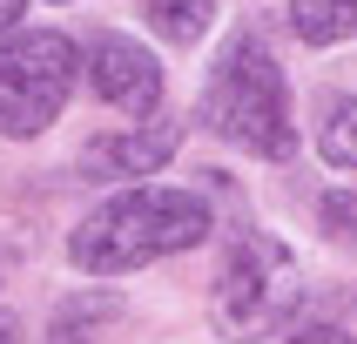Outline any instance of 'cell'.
<instances>
[{
  "label": "cell",
  "instance_id": "cell-10",
  "mask_svg": "<svg viewBox=\"0 0 357 344\" xmlns=\"http://www.w3.org/2000/svg\"><path fill=\"white\" fill-rule=\"evenodd\" d=\"M317 149H324V162H331V169H357V95L331 108V121H324Z\"/></svg>",
  "mask_w": 357,
  "mask_h": 344
},
{
  "label": "cell",
  "instance_id": "cell-2",
  "mask_svg": "<svg viewBox=\"0 0 357 344\" xmlns=\"http://www.w3.org/2000/svg\"><path fill=\"white\" fill-rule=\"evenodd\" d=\"M202 121L216 128L222 142H236L243 156H270L283 162L297 149V121H290V88H283V68L270 54V40L250 27L216 54V75H209V95H202Z\"/></svg>",
  "mask_w": 357,
  "mask_h": 344
},
{
  "label": "cell",
  "instance_id": "cell-11",
  "mask_svg": "<svg viewBox=\"0 0 357 344\" xmlns=\"http://www.w3.org/2000/svg\"><path fill=\"white\" fill-rule=\"evenodd\" d=\"M324 230L357 250V189H331V196H324Z\"/></svg>",
  "mask_w": 357,
  "mask_h": 344
},
{
  "label": "cell",
  "instance_id": "cell-13",
  "mask_svg": "<svg viewBox=\"0 0 357 344\" xmlns=\"http://www.w3.org/2000/svg\"><path fill=\"white\" fill-rule=\"evenodd\" d=\"M20 14H27V0H0V34H7V27H20Z\"/></svg>",
  "mask_w": 357,
  "mask_h": 344
},
{
  "label": "cell",
  "instance_id": "cell-1",
  "mask_svg": "<svg viewBox=\"0 0 357 344\" xmlns=\"http://www.w3.org/2000/svg\"><path fill=\"white\" fill-rule=\"evenodd\" d=\"M202 237H209V202L202 196H189V189H128V196H108L95 216H81V230L68 237V257L88 277H121V270H142L155 257L196 250Z\"/></svg>",
  "mask_w": 357,
  "mask_h": 344
},
{
  "label": "cell",
  "instance_id": "cell-8",
  "mask_svg": "<svg viewBox=\"0 0 357 344\" xmlns=\"http://www.w3.org/2000/svg\"><path fill=\"white\" fill-rule=\"evenodd\" d=\"M121 317V297H108V290H81V297H68L54 311V344H101L95 324Z\"/></svg>",
  "mask_w": 357,
  "mask_h": 344
},
{
  "label": "cell",
  "instance_id": "cell-5",
  "mask_svg": "<svg viewBox=\"0 0 357 344\" xmlns=\"http://www.w3.org/2000/svg\"><path fill=\"white\" fill-rule=\"evenodd\" d=\"M88 81L115 115H155L162 108V68L149 47H135L128 34H95L88 40Z\"/></svg>",
  "mask_w": 357,
  "mask_h": 344
},
{
  "label": "cell",
  "instance_id": "cell-4",
  "mask_svg": "<svg viewBox=\"0 0 357 344\" xmlns=\"http://www.w3.org/2000/svg\"><path fill=\"white\" fill-rule=\"evenodd\" d=\"M75 68H81L75 40L54 27L0 40V135H40L68 108Z\"/></svg>",
  "mask_w": 357,
  "mask_h": 344
},
{
  "label": "cell",
  "instance_id": "cell-3",
  "mask_svg": "<svg viewBox=\"0 0 357 344\" xmlns=\"http://www.w3.org/2000/svg\"><path fill=\"white\" fill-rule=\"evenodd\" d=\"M297 257L283 250L270 230H236L229 237V257L216 270V331L229 344H257L270 338L283 317H290V297H297V283H290Z\"/></svg>",
  "mask_w": 357,
  "mask_h": 344
},
{
  "label": "cell",
  "instance_id": "cell-9",
  "mask_svg": "<svg viewBox=\"0 0 357 344\" xmlns=\"http://www.w3.org/2000/svg\"><path fill=\"white\" fill-rule=\"evenodd\" d=\"M142 14H149V27H155L162 40L189 47V40L209 34V20H216V0H142Z\"/></svg>",
  "mask_w": 357,
  "mask_h": 344
},
{
  "label": "cell",
  "instance_id": "cell-14",
  "mask_svg": "<svg viewBox=\"0 0 357 344\" xmlns=\"http://www.w3.org/2000/svg\"><path fill=\"white\" fill-rule=\"evenodd\" d=\"M0 344H14V324H7V317H0Z\"/></svg>",
  "mask_w": 357,
  "mask_h": 344
},
{
  "label": "cell",
  "instance_id": "cell-12",
  "mask_svg": "<svg viewBox=\"0 0 357 344\" xmlns=\"http://www.w3.org/2000/svg\"><path fill=\"white\" fill-rule=\"evenodd\" d=\"M290 344H357V338H351V331H337V324H303Z\"/></svg>",
  "mask_w": 357,
  "mask_h": 344
},
{
  "label": "cell",
  "instance_id": "cell-7",
  "mask_svg": "<svg viewBox=\"0 0 357 344\" xmlns=\"http://www.w3.org/2000/svg\"><path fill=\"white\" fill-rule=\"evenodd\" d=\"M290 27L310 47H331V40L357 34V0H290Z\"/></svg>",
  "mask_w": 357,
  "mask_h": 344
},
{
  "label": "cell",
  "instance_id": "cell-6",
  "mask_svg": "<svg viewBox=\"0 0 357 344\" xmlns=\"http://www.w3.org/2000/svg\"><path fill=\"white\" fill-rule=\"evenodd\" d=\"M182 128L176 121H149V128H115V135H95L81 149V176L88 182H135V176H155L162 162L176 156Z\"/></svg>",
  "mask_w": 357,
  "mask_h": 344
}]
</instances>
